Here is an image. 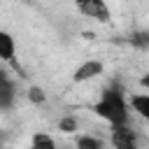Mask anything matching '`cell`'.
<instances>
[{"label":"cell","mask_w":149,"mask_h":149,"mask_svg":"<svg viewBox=\"0 0 149 149\" xmlns=\"http://www.w3.org/2000/svg\"><path fill=\"white\" fill-rule=\"evenodd\" d=\"M91 112H93L98 119H102L109 128H114V126H128V123H130L128 95H126V91H123L119 84L105 86V88L98 93L95 102L91 105Z\"/></svg>","instance_id":"6da1fadb"},{"label":"cell","mask_w":149,"mask_h":149,"mask_svg":"<svg viewBox=\"0 0 149 149\" xmlns=\"http://www.w3.org/2000/svg\"><path fill=\"white\" fill-rule=\"evenodd\" d=\"M74 7L79 9V14L93 19V21H100V23H107L109 21L107 0H74Z\"/></svg>","instance_id":"7a4b0ae2"},{"label":"cell","mask_w":149,"mask_h":149,"mask_svg":"<svg viewBox=\"0 0 149 149\" xmlns=\"http://www.w3.org/2000/svg\"><path fill=\"white\" fill-rule=\"evenodd\" d=\"M105 72V63L98 61V58H86L81 61L74 70H72V81L74 84H84V81H91L95 77H100Z\"/></svg>","instance_id":"3957f363"},{"label":"cell","mask_w":149,"mask_h":149,"mask_svg":"<svg viewBox=\"0 0 149 149\" xmlns=\"http://www.w3.org/2000/svg\"><path fill=\"white\" fill-rule=\"evenodd\" d=\"M109 144L112 149H140L137 147V133L128 126H114L109 133Z\"/></svg>","instance_id":"277c9868"},{"label":"cell","mask_w":149,"mask_h":149,"mask_svg":"<svg viewBox=\"0 0 149 149\" xmlns=\"http://www.w3.org/2000/svg\"><path fill=\"white\" fill-rule=\"evenodd\" d=\"M0 61L9 63V65L16 63V40L5 28H0Z\"/></svg>","instance_id":"5b68a950"},{"label":"cell","mask_w":149,"mask_h":149,"mask_svg":"<svg viewBox=\"0 0 149 149\" xmlns=\"http://www.w3.org/2000/svg\"><path fill=\"white\" fill-rule=\"evenodd\" d=\"M16 105V84L14 79H5L0 81V112H7Z\"/></svg>","instance_id":"8992f818"},{"label":"cell","mask_w":149,"mask_h":149,"mask_svg":"<svg viewBox=\"0 0 149 149\" xmlns=\"http://www.w3.org/2000/svg\"><path fill=\"white\" fill-rule=\"evenodd\" d=\"M128 107L144 121H149V93L147 91H140V93H133L128 98Z\"/></svg>","instance_id":"52a82bcc"},{"label":"cell","mask_w":149,"mask_h":149,"mask_svg":"<svg viewBox=\"0 0 149 149\" xmlns=\"http://www.w3.org/2000/svg\"><path fill=\"white\" fill-rule=\"evenodd\" d=\"M74 149H107V144H105L98 135L79 133V135L74 137Z\"/></svg>","instance_id":"ba28073f"},{"label":"cell","mask_w":149,"mask_h":149,"mask_svg":"<svg viewBox=\"0 0 149 149\" xmlns=\"http://www.w3.org/2000/svg\"><path fill=\"white\" fill-rule=\"evenodd\" d=\"M30 149H58V144H56V140H54L49 133L37 130V133H33V137H30Z\"/></svg>","instance_id":"9c48e42d"},{"label":"cell","mask_w":149,"mask_h":149,"mask_svg":"<svg viewBox=\"0 0 149 149\" xmlns=\"http://www.w3.org/2000/svg\"><path fill=\"white\" fill-rule=\"evenodd\" d=\"M58 130L61 133H65V135H77V130H79V119L74 116V114H65V116H61L58 119Z\"/></svg>","instance_id":"30bf717a"},{"label":"cell","mask_w":149,"mask_h":149,"mask_svg":"<svg viewBox=\"0 0 149 149\" xmlns=\"http://www.w3.org/2000/svg\"><path fill=\"white\" fill-rule=\"evenodd\" d=\"M130 44L137 49H149V30H135L130 35Z\"/></svg>","instance_id":"8fae6325"},{"label":"cell","mask_w":149,"mask_h":149,"mask_svg":"<svg viewBox=\"0 0 149 149\" xmlns=\"http://www.w3.org/2000/svg\"><path fill=\"white\" fill-rule=\"evenodd\" d=\"M26 95H28V100H30L33 105H44V102H47V93H44V88H40V86H30Z\"/></svg>","instance_id":"7c38bea8"},{"label":"cell","mask_w":149,"mask_h":149,"mask_svg":"<svg viewBox=\"0 0 149 149\" xmlns=\"http://www.w3.org/2000/svg\"><path fill=\"white\" fill-rule=\"evenodd\" d=\"M137 84H140V88H142V91H147V93H149V70H147V72H142V77L137 79Z\"/></svg>","instance_id":"4fadbf2b"},{"label":"cell","mask_w":149,"mask_h":149,"mask_svg":"<svg viewBox=\"0 0 149 149\" xmlns=\"http://www.w3.org/2000/svg\"><path fill=\"white\" fill-rule=\"evenodd\" d=\"M5 79H9V74H7V70L0 68V81H5Z\"/></svg>","instance_id":"5bb4252c"},{"label":"cell","mask_w":149,"mask_h":149,"mask_svg":"<svg viewBox=\"0 0 149 149\" xmlns=\"http://www.w3.org/2000/svg\"><path fill=\"white\" fill-rule=\"evenodd\" d=\"M2 147H5V135L0 133V149H2Z\"/></svg>","instance_id":"9a60e30c"},{"label":"cell","mask_w":149,"mask_h":149,"mask_svg":"<svg viewBox=\"0 0 149 149\" xmlns=\"http://www.w3.org/2000/svg\"><path fill=\"white\" fill-rule=\"evenodd\" d=\"M58 149H61V147H58Z\"/></svg>","instance_id":"2e32d148"}]
</instances>
